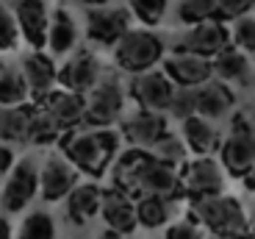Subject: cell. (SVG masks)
I'll list each match as a JSON object with an SVG mask.
<instances>
[{
    "mask_svg": "<svg viewBox=\"0 0 255 239\" xmlns=\"http://www.w3.org/2000/svg\"><path fill=\"white\" fill-rule=\"evenodd\" d=\"M100 203H103V187L95 181H83L67 195V217L75 226L89 223L92 217L100 214Z\"/></svg>",
    "mask_w": 255,
    "mask_h": 239,
    "instance_id": "cell-21",
    "label": "cell"
},
{
    "mask_svg": "<svg viewBox=\"0 0 255 239\" xmlns=\"http://www.w3.org/2000/svg\"><path fill=\"white\" fill-rule=\"evenodd\" d=\"M78 170L67 156H50L39 170V198L45 203L67 201V195L78 187Z\"/></svg>",
    "mask_w": 255,
    "mask_h": 239,
    "instance_id": "cell-9",
    "label": "cell"
},
{
    "mask_svg": "<svg viewBox=\"0 0 255 239\" xmlns=\"http://www.w3.org/2000/svg\"><path fill=\"white\" fill-rule=\"evenodd\" d=\"M166 134H169V131H166V120L158 111L139 109L136 114H130L125 123H122V136H125L133 148L153 150Z\"/></svg>",
    "mask_w": 255,
    "mask_h": 239,
    "instance_id": "cell-17",
    "label": "cell"
},
{
    "mask_svg": "<svg viewBox=\"0 0 255 239\" xmlns=\"http://www.w3.org/2000/svg\"><path fill=\"white\" fill-rule=\"evenodd\" d=\"M122 111H125V86L120 84V78L103 75L89 92L83 123L89 128H111L122 117Z\"/></svg>",
    "mask_w": 255,
    "mask_h": 239,
    "instance_id": "cell-4",
    "label": "cell"
},
{
    "mask_svg": "<svg viewBox=\"0 0 255 239\" xmlns=\"http://www.w3.org/2000/svg\"><path fill=\"white\" fill-rule=\"evenodd\" d=\"M17 239H56V220L47 212H31L19 223Z\"/></svg>",
    "mask_w": 255,
    "mask_h": 239,
    "instance_id": "cell-29",
    "label": "cell"
},
{
    "mask_svg": "<svg viewBox=\"0 0 255 239\" xmlns=\"http://www.w3.org/2000/svg\"><path fill=\"white\" fill-rule=\"evenodd\" d=\"M189 214L205 231H211L219 239H236L250 234L244 203L233 195L222 192V195H214V198H197V201H191Z\"/></svg>",
    "mask_w": 255,
    "mask_h": 239,
    "instance_id": "cell-2",
    "label": "cell"
},
{
    "mask_svg": "<svg viewBox=\"0 0 255 239\" xmlns=\"http://www.w3.org/2000/svg\"><path fill=\"white\" fill-rule=\"evenodd\" d=\"M217 0H180L178 3V19L183 25H200L214 19Z\"/></svg>",
    "mask_w": 255,
    "mask_h": 239,
    "instance_id": "cell-30",
    "label": "cell"
},
{
    "mask_svg": "<svg viewBox=\"0 0 255 239\" xmlns=\"http://www.w3.org/2000/svg\"><path fill=\"white\" fill-rule=\"evenodd\" d=\"M22 75H25V84H28V89H31V97L39 100V103H42L58 84L56 61L42 50H33L25 56V61H22Z\"/></svg>",
    "mask_w": 255,
    "mask_h": 239,
    "instance_id": "cell-19",
    "label": "cell"
},
{
    "mask_svg": "<svg viewBox=\"0 0 255 239\" xmlns=\"http://www.w3.org/2000/svg\"><path fill=\"white\" fill-rule=\"evenodd\" d=\"M19 45V28H17V17L0 3V53H8Z\"/></svg>",
    "mask_w": 255,
    "mask_h": 239,
    "instance_id": "cell-34",
    "label": "cell"
},
{
    "mask_svg": "<svg viewBox=\"0 0 255 239\" xmlns=\"http://www.w3.org/2000/svg\"><path fill=\"white\" fill-rule=\"evenodd\" d=\"M164 72L178 89H194V86H203L214 78V64L208 58L191 56V53H178V56H169L164 61Z\"/></svg>",
    "mask_w": 255,
    "mask_h": 239,
    "instance_id": "cell-16",
    "label": "cell"
},
{
    "mask_svg": "<svg viewBox=\"0 0 255 239\" xmlns=\"http://www.w3.org/2000/svg\"><path fill=\"white\" fill-rule=\"evenodd\" d=\"M253 6H255V3H253Z\"/></svg>",
    "mask_w": 255,
    "mask_h": 239,
    "instance_id": "cell-45",
    "label": "cell"
},
{
    "mask_svg": "<svg viewBox=\"0 0 255 239\" xmlns=\"http://www.w3.org/2000/svg\"><path fill=\"white\" fill-rule=\"evenodd\" d=\"M28 97H31V89L25 84L22 67H0V106H25Z\"/></svg>",
    "mask_w": 255,
    "mask_h": 239,
    "instance_id": "cell-26",
    "label": "cell"
},
{
    "mask_svg": "<svg viewBox=\"0 0 255 239\" xmlns=\"http://www.w3.org/2000/svg\"><path fill=\"white\" fill-rule=\"evenodd\" d=\"M144 195H158L166 201H180L186 195L183 178H180L178 167L158 162L153 153H147L144 164H141L139 175H136V189H133V201L144 198Z\"/></svg>",
    "mask_w": 255,
    "mask_h": 239,
    "instance_id": "cell-6",
    "label": "cell"
},
{
    "mask_svg": "<svg viewBox=\"0 0 255 239\" xmlns=\"http://www.w3.org/2000/svg\"><path fill=\"white\" fill-rule=\"evenodd\" d=\"M11 167H14V150L0 142V178L11 173Z\"/></svg>",
    "mask_w": 255,
    "mask_h": 239,
    "instance_id": "cell-37",
    "label": "cell"
},
{
    "mask_svg": "<svg viewBox=\"0 0 255 239\" xmlns=\"http://www.w3.org/2000/svg\"><path fill=\"white\" fill-rule=\"evenodd\" d=\"M253 64H255V56H253Z\"/></svg>",
    "mask_w": 255,
    "mask_h": 239,
    "instance_id": "cell-44",
    "label": "cell"
},
{
    "mask_svg": "<svg viewBox=\"0 0 255 239\" xmlns=\"http://www.w3.org/2000/svg\"><path fill=\"white\" fill-rule=\"evenodd\" d=\"M183 142L186 148H189V153L194 156H214L219 148H222V136H219V131L211 125V120H205V117H189V120H183Z\"/></svg>",
    "mask_w": 255,
    "mask_h": 239,
    "instance_id": "cell-22",
    "label": "cell"
},
{
    "mask_svg": "<svg viewBox=\"0 0 255 239\" xmlns=\"http://www.w3.org/2000/svg\"><path fill=\"white\" fill-rule=\"evenodd\" d=\"M64 156L75 164L78 173L100 178L117 162V156H120V134L111 128H95V131H83V134H72L64 139Z\"/></svg>",
    "mask_w": 255,
    "mask_h": 239,
    "instance_id": "cell-1",
    "label": "cell"
},
{
    "mask_svg": "<svg viewBox=\"0 0 255 239\" xmlns=\"http://www.w3.org/2000/svg\"><path fill=\"white\" fill-rule=\"evenodd\" d=\"M78 3H83V6H89V8H103V6H109L111 0H78Z\"/></svg>",
    "mask_w": 255,
    "mask_h": 239,
    "instance_id": "cell-41",
    "label": "cell"
},
{
    "mask_svg": "<svg viewBox=\"0 0 255 239\" xmlns=\"http://www.w3.org/2000/svg\"><path fill=\"white\" fill-rule=\"evenodd\" d=\"M0 239H14V228L6 217H0Z\"/></svg>",
    "mask_w": 255,
    "mask_h": 239,
    "instance_id": "cell-39",
    "label": "cell"
},
{
    "mask_svg": "<svg viewBox=\"0 0 255 239\" xmlns=\"http://www.w3.org/2000/svg\"><path fill=\"white\" fill-rule=\"evenodd\" d=\"M130 11L128 8H89L86 11V36L97 45H117L130 28H128Z\"/></svg>",
    "mask_w": 255,
    "mask_h": 239,
    "instance_id": "cell-12",
    "label": "cell"
},
{
    "mask_svg": "<svg viewBox=\"0 0 255 239\" xmlns=\"http://www.w3.org/2000/svg\"><path fill=\"white\" fill-rule=\"evenodd\" d=\"M97 239H128V237H122V234L111 231V228H103V231L97 234Z\"/></svg>",
    "mask_w": 255,
    "mask_h": 239,
    "instance_id": "cell-40",
    "label": "cell"
},
{
    "mask_svg": "<svg viewBox=\"0 0 255 239\" xmlns=\"http://www.w3.org/2000/svg\"><path fill=\"white\" fill-rule=\"evenodd\" d=\"M219 164H222V170L228 175L242 178V181L250 175V170L255 167V128L244 117H236L233 134L219 148Z\"/></svg>",
    "mask_w": 255,
    "mask_h": 239,
    "instance_id": "cell-5",
    "label": "cell"
},
{
    "mask_svg": "<svg viewBox=\"0 0 255 239\" xmlns=\"http://www.w3.org/2000/svg\"><path fill=\"white\" fill-rule=\"evenodd\" d=\"M164 58V42L150 28H130L114 45V61L120 70L141 75Z\"/></svg>",
    "mask_w": 255,
    "mask_h": 239,
    "instance_id": "cell-3",
    "label": "cell"
},
{
    "mask_svg": "<svg viewBox=\"0 0 255 239\" xmlns=\"http://www.w3.org/2000/svg\"><path fill=\"white\" fill-rule=\"evenodd\" d=\"M17 28L33 50L47 47V31H50V11L45 0H19L17 3Z\"/></svg>",
    "mask_w": 255,
    "mask_h": 239,
    "instance_id": "cell-15",
    "label": "cell"
},
{
    "mask_svg": "<svg viewBox=\"0 0 255 239\" xmlns=\"http://www.w3.org/2000/svg\"><path fill=\"white\" fill-rule=\"evenodd\" d=\"M166 6H169V0H130V11H133V17L139 19L141 25H147V28L158 25L161 19H164Z\"/></svg>",
    "mask_w": 255,
    "mask_h": 239,
    "instance_id": "cell-31",
    "label": "cell"
},
{
    "mask_svg": "<svg viewBox=\"0 0 255 239\" xmlns=\"http://www.w3.org/2000/svg\"><path fill=\"white\" fill-rule=\"evenodd\" d=\"M103 78L100 72V61L92 53L81 50L67 61L64 67H58V86L75 95H86L97 86V81Z\"/></svg>",
    "mask_w": 255,
    "mask_h": 239,
    "instance_id": "cell-13",
    "label": "cell"
},
{
    "mask_svg": "<svg viewBox=\"0 0 255 239\" xmlns=\"http://www.w3.org/2000/svg\"><path fill=\"white\" fill-rule=\"evenodd\" d=\"M244 214H247V228H250V234H255V198L244 206Z\"/></svg>",
    "mask_w": 255,
    "mask_h": 239,
    "instance_id": "cell-38",
    "label": "cell"
},
{
    "mask_svg": "<svg viewBox=\"0 0 255 239\" xmlns=\"http://www.w3.org/2000/svg\"><path fill=\"white\" fill-rule=\"evenodd\" d=\"M211 64H214V75H219V81H225V84H247L250 81V58H247V53H242L233 45H230L225 53H219Z\"/></svg>",
    "mask_w": 255,
    "mask_h": 239,
    "instance_id": "cell-24",
    "label": "cell"
},
{
    "mask_svg": "<svg viewBox=\"0 0 255 239\" xmlns=\"http://www.w3.org/2000/svg\"><path fill=\"white\" fill-rule=\"evenodd\" d=\"M150 153L158 159V162H164V164H169V167H178L180 162L186 159V153H189V148H186V142L183 139H178V136H172V134H166L164 139H161L158 145H155Z\"/></svg>",
    "mask_w": 255,
    "mask_h": 239,
    "instance_id": "cell-32",
    "label": "cell"
},
{
    "mask_svg": "<svg viewBox=\"0 0 255 239\" xmlns=\"http://www.w3.org/2000/svg\"><path fill=\"white\" fill-rule=\"evenodd\" d=\"M230 45H233V39H230L228 25L208 19V22H200V25L189 28V33H186L183 42H180V53H191V56L214 61V58H217L219 53H225Z\"/></svg>",
    "mask_w": 255,
    "mask_h": 239,
    "instance_id": "cell-10",
    "label": "cell"
},
{
    "mask_svg": "<svg viewBox=\"0 0 255 239\" xmlns=\"http://www.w3.org/2000/svg\"><path fill=\"white\" fill-rule=\"evenodd\" d=\"M75 39H78V25L72 14L67 8H56L50 14V31H47V47L50 53L56 56H64L75 47Z\"/></svg>",
    "mask_w": 255,
    "mask_h": 239,
    "instance_id": "cell-23",
    "label": "cell"
},
{
    "mask_svg": "<svg viewBox=\"0 0 255 239\" xmlns=\"http://www.w3.org/2000/svg\"><path fill=\"white\" fill-rule=\"evenodd\" d=\"M100 217H103V223H106V228L122 234V237H130V234L139 228V220H136V201L130 195L120 192V189H114V187L103 189Z\"/></svg>",
    "mask_w": 255,
    "mask_h": 239,
    "instance_id": "cell-14",
    "label": "cell"
},
{
    "mask_svg": "<svg viewBox=\"0 0 255 239\" xmlns=\"http://www.w3.org/2000/svg\"><path fill=\"white\" fill-rule=\"evenodd\" d=\"M180 178H183V189L191 201L225 192V170L214 156H194L180 173Z\"/></svg>",
    "mask_w": 255,
    "mask_h": 239,
    "instance_id": "cell-8",
    "label": "cell"
},
{
    "mask_svg": "<svg viewBox=\"0 0 255 239\" xmlns=\"http://www.w3.org/2000/svg\"><path fill=\"white\" fill-rule=\"evenodd\" d=\"M164 239H205V228L189 214L186 220L169 223L164 228Z\"/></svg>",
    "mask_w": 255,
    "mask_h": 239,
    "instance_id": "cell-36",
    "label": "cell"
},
{
    "mask_svg": "<svg viewBox=\"0 0 255 239\" xmlns=\"http://www.w3.org/2000/svg\"><path fill=\"white\" fill-rule=\"evenodd\" d=\"M39 106L56 120L64 134L78 128L83 123V117H86V100H83V95H75V92H67V89H53Z\"/></svg>",
    "mask_w": 255,
    "mask_h": 239,
    "instance_id": "cell-20",
    "label": "cell"
},
{
    "mask_svg": "<svg viewBox=\"0 0 255 239\" xmlns=\"http://www.w3.org/2000/svg\"><path fill=\"white\" fill-rule=\"evenodd\" d=\"M255 0H217V11H214V22H236L239 17L250 14Z\"/></svg>",
    "mask_w": 255,
    "mask_h": 239,
    "instance_id": "cell-35",
    "label": "cell"
},
{
    "mask_svg": "<svg viewBox=\"0 0 255 239\" xmlns=\"http://www.w3.org/2000/svg\"><path fill=\"white\" fill-rule=\"evenodd\" d=\"M230 39H233V47L255 56V17H250V14L239 17L233 31H230Z\"/></svg>",
    "mask_w": 255,
    "mask_h": 239,
    "instance_id": "cell-33",
    "label": "cell"
},
{
    "mask_svg": "<svg viewBox=\"0 0 255 239\" xmlns=\"http://www.w3.org/2000/svg\"><path fill=\"white\" fill-rule=\"evenodd\" d=\"M172 203L166 198H158V195H144L136 201V220H139V228H166L169 220H172Z\"/></svg>",
    "mask_w": 255,
    "mask_h": 239,
    "instance_id": "cell-25",
    "label": "cell"
},
{
    "mask_svg": "<svg viewBox=\"0 0 255 239\" xmlns=\"http://www.w3.org/2000/svg\"><path fill=\"white\" fill-rule=\"evenodd\" d=\"M175 92H178V86L166 78L164 70L141 72V75H136V81H133L136 103H139L141 109H147V111H158V114L169 111Z\"/></svg>",
    "mask_w": 255,
    "mask_h": 239,
    "instance_id": "cell-11",
    "label": "cell"
},
{
    "mask_svg": "<svg viewBox=\"0 0 255 239\" xmlns=\"http://www.w3.org/2000/svg\"><path fill=\"white\" fill-rule=\"evenodd\" d=\"M28 123H31V106L3 109L0 111V139H6V142L28 139Z\"/></svg>",
    "mask_w": 255,
    "mask_h": 239,
    "instance_id": "cell-27",
    "label": "cell"
},
{
    "mask_svg": "<svg viewBox=\"0 0 255 239\" xmlns=\"http://www.w3.org/2000/svg\"><path fill=\"white\" fill-rule=\"evenodd\" d=\"M39 195V167L33 159H19L14 162L11 173L6 175L3 192H0V206L3 212L17 214L31 206V201Z\"/></svg>",
    "mask_w": 255,
    "mask_h": 239,
    "instance_id": "cell-7",
    "label": "cell"
},
{
    "mask_svg": "<svg viewBox=\"0 0 255 239\" xmlns=\"http://www.w3.org/2000/svg\"><path fill=\"white\" fill-rule=\"evenodd\" d=\"M244 187H247L250 192H255V167L250 170V175H247V178H244Z\"/></svg>",
    "mask_w": 255,
    "mask_h": 239,
    "instance_id": "cell-42",
    "label": "cell"
},
{
    "mask_svg": "<svg viewBox=\"0 0 255 239\" xmlns=\"http://www.w3.org/2000/svg\"><path fill=\"white\" fill-rule=\"evenodd\" d=\"M64 136V131L58 128V123L47 114L45 109H36L31 111V123H28V139L36 145H50V142H58Z\"/></svg>",
    "mask_w": 255,
    "mask_h": 239,
    "instance_id": "cell-28",
    "label": "cell"
},
{
    "mask_svg": "<svg viewBox=\"0 0 255 239\" xmlns=\"http://www.w3.org/2000/svg\"><path fill=\"white\" fill-rule=\"evenodd\" d=\"M189 97H191V111L197 117H205V120H217L236 103V92L225 81H214V78L208 84L189 89Z\"/></svg>",
    "mask_w": 255,
    "mask_h": 239,
    "instance_id": "cell-18",
    "label": "cell"
},
{
    "mask_svg": "<svg viewBox=\"0 0 255 239\" xmlns=\"http://www.w3.org/2000/svg\"><path fill=\"white\" fill-rule=\"evenodd\" d=\"M236 239H255V234H244V237H236Z\"/></svg>",
    "mask_w": 255,
    "mask_h": 239,
    "instance_id": "cell-43",
    "label": "cell"
}]
</instances>
